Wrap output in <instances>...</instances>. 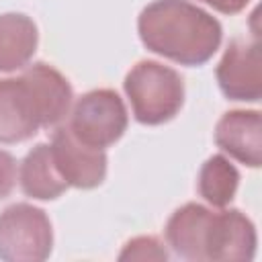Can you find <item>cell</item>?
<instances>
[{
    "label": "cell",
    "instance_id": "cell-9",
    "mask_svg": "<svg viewBox=\"0 0 262 262\" xmlns=\"http://www.w3.org/2000/svg\"><path fill=\"white\" fill-rule=\"evenodd\" d=\"M215 143L237 162L258 168L262 162V121L258 111H227L215 125Z\"/></svg>",
    "mask_w": 262,
    "mask_h": 262
},
{
    "label": "cell",
    "instance_id": "cell-13",
    "mask_svg": "<svg viewBox=\"0 0 262 262\" xmlns=\"http://www.w3.org/2000/svg\"><path fill=\"white\" fill-rule=\"evenodd\" d=\"M239 186L237 168L221 154L207 158L199 172V194L213 207H227Z\"/></svg>",
    "mask_w": 262,
    "mask_h": 262
},
{
    "label": "cell",
    "instance_id": "cell-6",
    "mask_svg": "<svg viewBox=\"0 0 262 262\" xmlns=\"http://www.w3.org/2000/svg\"><path fill=\"white\" fill-rule=\"evenodd\" d=\"M51 156L53 162L68 182L76 188H96L106 176V154L100 147L84 143L70 127L57 125L51 137Z\"/></svg>",
    "mask_w": 262,
    "mask_h": 262
},
{
    "label": "cell",
    "instance_id": "cell-10",
    "mask_svg": "<svg viewBox=\"0 0 262 262\" xmlns=\"http://www.w3.org/2000/svg\"><path fill=\"white\" fill-rule=\"evenodd\" d=\"M213 211L199 205L186 203L178 207L166 223V242L176 256L192 262H205V242L211 225Z\"/></svg>",
    "mask_w": 262,
    "mask_h": 262
},
{
    "label": "cell",
    "instance_id": "cell-14",
    "mask_svg": "<svg viewBox=\"0 0 262 262\" xmlns=\"http://www.w3.org/2000/svg\"><path fill=\"white\" fill-rule=\"evenodd\" d=\"M119 260H168V252L158 237L141 235L125 244Z\"/></svg>",
    "mask_w": 262,
    "mask_h": 262
},
{
    "label": "cell",
    "instance_id": "cell-12",
    "mask_svg": "<svg viewBox=\"0 0 262 262\" xmlns=\"http://www.w3.org/2000/svg\"><path fill=\"white\" fill-rule=\"evenodd\" d=\"M20 188L37 201H53L61 196L68 182L59 174L49 143H37L20 164Z\"/></svg>",
    "mask_w": 262,
    "mask_h": 262
},
{
    "label": "cell",
    "instance_id": "cell-16",
    "mask_svg": "<svg viewBox=\"0 0 262 262\" xmlns=\"http://www.w3.org/2000/svg\"><path fill=\"white\" fill-rule=\"evenodd\" d=\"M201 2L213 6L217 12H223V14H237L250 4V0H201Z\"/></svg>",
    "mask_w": 262,
    "mask_h": 262
},
{
    "label": "cell",
    "instance_id": "cell-3",
    "mask_svg": "<svg viewBox=\"0 0 262 262\" xmlns=\"http://www.w3.org/2000/svg\"><path fill=\"white\" fill-rule=\"evenodd\" d=\"M125 94L141 125H162L178 115L184 102L180 74L160 61L141 59L125 76Z\"/></svg>",
    "mask_w": 262,
    "mask_h": 262
},
{
    "label": "cell",
    "instance_id": "cell-2",
    "mask_svg": "<svg viewBox=\"0 0 262 262\" xmlns=\"http://www.w3.org/2000/svg\"><path fill=\"white\" fill-rule=\"evenodd\" d=\"M61 123L53 88L29 66L18 78H0V143H18Z\"/></svg>",
    "mask_w": 262,
    "mask_h": 262
},
{
    "label": "cell",
    "instance_id": "cell-1",
    "mask_svg": "<svg viewBox=\"0 0 262 262\" xmlns=\"http://www.w3.org/2000/svg\"><path fill=\"white\" fill-rule=\"evenodd\" d=\"M141 43L176 63L203 66L219 49L221 23L188 0H154L137 16Z\"/></svg>",
    "mask_w": 262,
    "mask_h": 262
},
{
    "label": "cell",
    "instance_id": "cell-11",
    "mask_svg": "<svg viewBox=\"0 0 262 262\" xmlns=\"http://www.w3.org/2000/svg\"><path fill=\"white\" fill-rule=\"evenodd\" d=\"M39 33L31 16L23 12L0 14V72L25 68L37 51Z\"/></svg>",
    "mask_w": 262,
    "mask_h": 262
},
{
    "label": "cell",
    "instance_id": "cell-4",
    "mask_svg": "<svg viewBox=\"0 0 262 262\" xmlns=\"http://www.w3.org/2000/svg\"><path fill=\"white\" fill-rule=\"evenodd\" d=\"M53 250L47 213L29 203H14L0 213V260L41 262Z\"/></svg>",
    "mask_w": 262,
    "mask_h": 262
},
{
    "label": "cell",
    "instance_id": "cell-7",
    "mask_svg": "<svg viewBox=\"0 0 262 262\" xmlns=\"http://www.w3.org/2000/svg\"><path fill=\"white\" fill-rule=\"evenodd\" d=\"M217 82L229 100L258 102L262 98V57L260 43L233 39L229 41L219 66Z\"/></svg>",
    "mask_w": 262,
    "mask_h": 262
},
{
    "label": "cell",
    "instance_id": "cell-8",
    "mask_svg": "<svg viewBox=\"0 0 262 262\" xmlns=\"http://www.w3.org/2000/svg\"><path fill=\"white\" fill-rule=\"evenodd\" d=\"M256 227L239 211H213L205 242V258L213 262H250L256 254Z\"/></svg>",
    "mask_w": 262,
    "mask_h": 262
},
{
    "label": "cell",
    "instance_id": "cell-5",
    "mask_svg": "<svg viewBox=\"0 0 262 262\" xmlns=\"http://www.w3.org/2000/svg\"><path fill=\"white\" fill-rule=\"evenodd\" d=\"M129 117L123 98L111 88H96L82 94L72 111V131L92 147H108L127 129Z\"/></svg>",
    "mask_w": 262,
    "mask_h": 262
},
{
    "label": "cell",
    "instance_id": "cell-15",
    "mask_svg": "<svg viewBox=\"0 0 262 262\" xmlns=\"http://www.w3.org/2000/svg\"><path fill=\"white\" fill-rule=\"evenodd\" d=\"M16 182V160L10 151L0 149V201L6 199Z\"/></svg>",
    "mask_w": 262,
    "mask_h": 262
}]
</instances>
